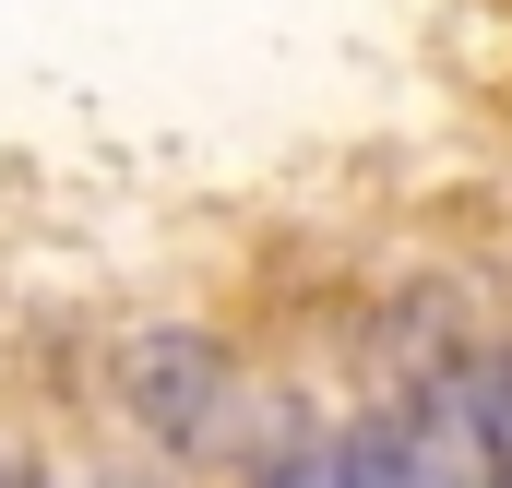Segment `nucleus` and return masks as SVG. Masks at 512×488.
I'll return each instance as SVG.
<instances>
[{
    "label": "nucleus",
    "instance_id": "nucleus-1",
    "mask_svg": "<svg viewBox=\"0 0 512 488\" xmlns=\"http://www.w3.org/2000/svg\"><path fill=\"white\" fill-rule=\"evenodd\" d=\"M120 393H131V417H143L155 441L191 453V441H215V417H227V346L167 322V334H143L120 358Z\"/></svg>",
    "mask_w": 512,
    "mask_h": 488
},
{
    "label": "nucleus",
    "instance_id": "nucleus-2",
    "mask_svg": "<svg viewBox=\"0 0 512 488\" xmlns=\"http://www.w3.org/2000/svg\"><path fill=\"white\" fill-rule=\"evenodd\" d=\"M465 429H477V477L512 488V358H489V381L465 393Z\"/></svg>",
    "mask_w": 512,
    "mask_h": 488
},
{
    "label": "nucleus",
    "instance_id": "nucleus-3",
    "mask_svg": "<svg viewBox=\"0 0 512 488\" xmlns=\"http://www.w3.org/2000/svg\"><path fill=\"white\" fill-rule=\"evenodd\" d=\"M334 488H405V465H393V429H358V441L334 453Z\"/></svg>",
    "mask_w": 512,
    "mask_h": 488
},
{
    "label": "nucleus",
    "instance_id": "nucleus-4",
    "mask_svg": "<svg viewBox=\"0 0 512 488\" xmlns=\"http://www.w3.org/2000/svg\"><path fill=\"white\" fill-rule=\"evenodd\" d=\"M251 488H334V453H322V441H274V465H262Z\"/></svg>",
    "mask_w": 512,
    "mask_h": 488
}]
</instances>
